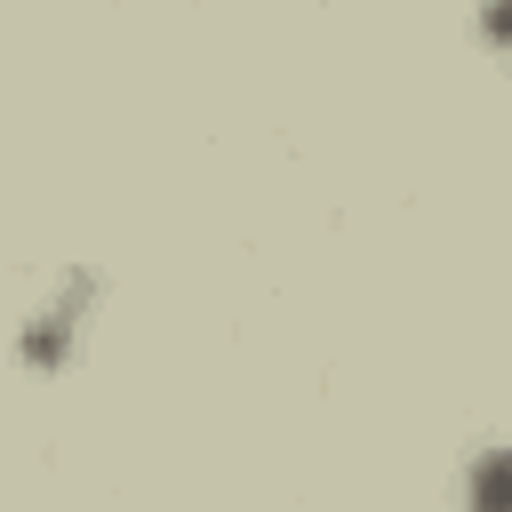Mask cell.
I'll return each mask as SVG.
<instances>
[{"mask_svg":"<svg viewBox=\"0 0 512 512\" xmlns=\"http://www.w3.org/2000/svg\"><path fill=\"white\" fill-rule=\"evenodd\" d=\"M488 32H496V40H512V0H496V8H488Z\"/></svg>","mask_w":512,"mask_h":512,"instance_id":"cell-2","label":"cell"},{"mask_svg":"<svg viewBox=\"0 0 512 512\" xmlns=\"http://www.w3.org/2000/svg\"><path fill=\"white\" fill-rule=\"evenodd\" d=\"M472 496H480V504H512V456H488L480 480H472Z\"/></svg>","mask_w":512,"mask_h":512,"instance_id":"cell-1","label":"cell"}]
</instances>
